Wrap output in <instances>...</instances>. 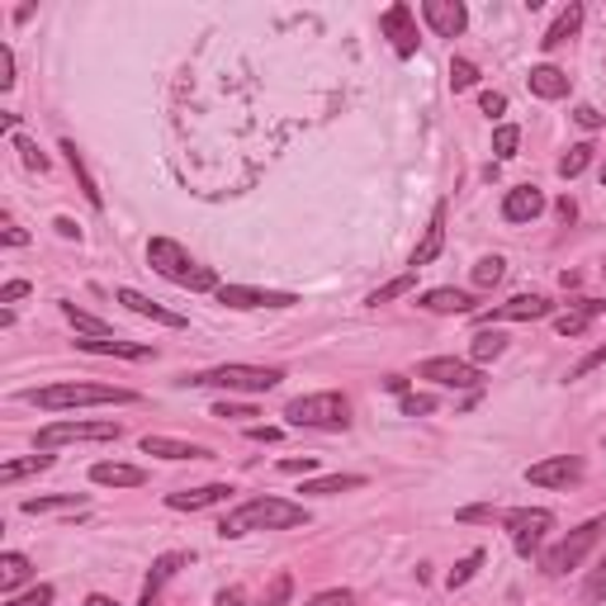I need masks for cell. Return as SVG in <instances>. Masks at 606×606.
Here are the masks:
<instances>
[{
    "label": "cell",
    "instance_id": "cell-1",
    "mask_svg": "<svg viewBox=\"0 0 606 606\" xmlns=\"http://www.w3.org/2000/svg\"><path fill=\"white\" fill-rule=\"evenodd\" d=\"M294 526H309V512L299 502H284V498H251L242 507H232L223 517L218 535L223 540H237V535H251V531H294Z\"/></svg>",
    "mask_w": 606,
    "mask_h": 606
},
{
    "label": "cell",
    "instance_id": "cell-2",
    "mask_svg": "<svg viewBox=\"0 0 606 606\" xmlns=\"http://www.w3.org/2000/svg\"><path fill=\"white\" fill-rule=\"evenodd\" d=\"M148 266H152L162 280L181 284V290H195V294L218 290V275H214V270L199 266L181 242H171V237H152V242H148Z\"/></svg>",
    "mask_w": 606,
    "mask_h": 606
},
{
    "label": "cell",
    "instance_id": "cell-3",
    "mask_svg": "<svg viewBox=\"0 0 606 606\" xmlns=\"http://www.w3.org/2000/svg\"><path fill=\"white\" fill-rule=\"evenodd\" d=\"M24 403H34L43 412H62V408L138 403V393L133 389H119V385H47V389H24Z\"/></svg>",
    "mask_w": 606,
    "mask_h": 606
},
{
    "label": "cell",
    "instance_id": "cell-4",
    "mask_svg": "<svg viewBox=\"0 0 606 606\" xmlns=\"http://www.w3.org/2000/svg\"><path fill=\"white\" fill-rule=\"evenodd\" d=\"M284 379V370L275 365H218V370H204V375H190L181 385L190 389H228V393H270Z\"/></svg>",
    "mask_w": 606,
    "mask_h": 606
},
{
    "label": "cell",
    "instance_id": "cell-5",
    "mask_svg": "<svg viewBox=\"0 0 606 606\" xmlns=\"http://www.w3.org/2000/svg\"><path fill=\"white\" fill-rule=\"evenodd\" d=\"M284 418H290V426H309V432H346V426H350V403H346V393H337V389L303 393V398H294V403L284 408Z\"/></svg>",
    "mask_w": 606,
    "mask_h": 606
},
{
    "label": "cell",
    "instance_id": "cell-6",
    "mask_svg": "<svg viewBox=\"0 0 606 606\" xmlns=\"http://www.w3.org/2000/svg\"><path fill=\"white\" fill-rule=\"evenodd\" d=\"M602 535H606V517H593V521H583L578 531H569L560 545H550L545 554H540V569L550 573V578H564L569 569H578L587 554H593L602 545Z\"/></svg>",
    "mask_w": 606,
    "mask_h": 606
},
{
    "label": "cell",
    "instance_id": "cell-7",
    "mask_svg": "<svg viewBox=\"0 0 606 606\" xmlns=\"http://www.w3.org/2000/svg\"><path fill=\"white\" fill-rule=\"evenodd\" d=\"M502 526L512 531V545H517L521 560H531V554H540V545H545L554 517L545 507H517V512H502Z\"/></svg>",
    "mask_w": 606,
    "mask_h": 606
},
{
    "label": "cell",
    "instance_id": "cell-8",
    "mask_svg": "<svg viewBox=\"0 0 606 606\" xmlns=\"http://www.w3.org/2000/svg\"><path fill=\"white\" fill-rule=\"evenodd\" d=\"M123 426L119 422H53L39 432V445L53 451V445H72V441H119Z\"/></svg>",
    "mask_w": 606,
    "mask_h": 606
},
{
    "label": "cell",
    "instance_id": "cell-9",
    "mask_svg": "<svg viewBox=\"0 0 606 606\" xmlns=\"http://www.w3.org/2000/svg\"><path fill=\"white\" fill-rule=\"evenodd\" d=\"M554 303L545 294H517L507 303H493L488 313H478V327H493V323H535V317H550Z\"/></svg>",
    "mask_w": 606,
    "mask_h": 606
},
{
    "label": "cell",
    "instance_id": "cell-10",
    "mask_svg": "<svg viewBox=\"0 0 606 606\" xmlns=\"http://www.w3.org/2000/svg\"><path fill=\"white\" fill-rule=\"evenodd\" d=\"M422 379H432V385L441 389H478L484 385V375H478V365L469 360H455V356H432V360H422Z\"/></svg>",
    "mask_w": 606,
    "mask_h": 606
},
{
    "label": "cell",
    "instance_id": "cell-11",
    "mask_svg": "<svg viewBox=\"0 0 606 606\" xmlns=\"http://www.w3.org/2000/svg\"><path fill=\"white\" fill-rule=\"evenodd\" d=\"M218 303L223 309H294V294H284V290H251V284H218Z\"/></svg>",
    "mask_w": 606,
    "mask_h": 606
},
{
    "label": "cell",
    "instance_id": "cell-12",
    "mask_svg": "<svg viewBox=\"0 0 606 606\" xmlns=\"http://www.w3.org/2000/svg\"><path fill=\"white\" fill-rule=\"evenodd\" d=\"M578 478H583L578 455H550L526 469V484H535V488H569V484H578Z\"/></svg>",
    "mask_w": 606,
    "mask_h": 606
},
{
    "label": "cell",
    "instance_id": "cell-13",
    "mask_svg": "<svg viewBox=\"0 0 606 606\" xmlns=\"http://www.w3.org/2000/svg\"><path fill=\"white\" fill-rule=\"evenodd\" d=\"M422 20L432 24L436 39H459L469 29V10L459 0H422Z\"/></svg>",
    "mask_w": 606,
    "mask_h": 606
},
{
    "label": "cell",
    "instance_id": "cell-14",
    "mask_svg": "<svg viewBox=\"0 0 606 606\" xmlns=\"http://www.w3.org/2000/svg\"><path fill=\"white\" fill-rule=\"evenodd\" d=\"M379 29L393 39V53L398 57H412L418 53V24H412V10L408 6H389L379 14Z\"/></svg>",
    "mask_w": 606,
    "mask_h": 606
},
{
    "label": "cell",
    "instance_id": "cell-15",
    "mask_svg": "<svg viewBox=\"0 0 606 606\" xmlns=\"http://www.w3.org/2000/svg\"><path fill=\"white\" fill-rule=\"evenodd\" d=\"M228 498H232L228 484H204V488L166 493V507H175V512H204V507H218V502H228Z\"/></svg>",
    "mask_w": 606,
    "mask_h": 606
},
{
    "label": "cell",
    "instance_id": "cell-16",
    "mask_svg": "<svg viewBox=\"0 0 606 606\" xmlns=\"http://www.w3.org/2000/svg\"><path fill=\"white\" fill-rule=\"evenodd\" d=\"M545 214V195H540L535 185H517V190H507V199H502V218L507 223H531Z\"/></svg>",
    "mask_w": 606,
    "mask_h": 606
},
{
    "label": "cell",
    "instance_id": "cell-17",
    "mask_svg": "<svg viewBox=\"0 0 606 606\" xmlns=\"http://www.w3.org/2000/svg\"><path fill=\"white\" fill-rule=\"evenodd\" d=\"M441 247H445V204H436V209H432V223H426L422 242H418V247H412V257H408V266H412V270L432 266V261L441 257Z\"/></svg>",
    "mask_w": 606,
    "mask_h": 606
},
{
    "label": "cell",
    "instance_id": "cell-18",
    "mask_svg": "<svg viewBox=\"0 0 606 606\" xmlns=\"http://www.w3.org/2000/svg\"><path fill=\"white\" fill-rule=\"evenodd\" d=\"M115 299H119L129 313H138V317H152V323H162V327H185V317H181V313L162 309V303H152L148 294H138V290H115Z\"/></svg>",
    "mask_w": 606,
    "mask_h": 606
},
{
    "label": "cell",
    "instance_id": "cell-19",
    "mask_svg": "<svg viewBox=\"0 0 606 606\" xmlns=\"http://www.w3.org/2000/svg\"><path fill=\"white\" fill-rule=\"evenodd\" d=\"M597 313H606V303H597V299H578V303H569V313L554 317V332H560V337H583L587 323H593Z\"/></svg>",
    "mask_w": 606,
    "mask_h": 606
},
{
    "label": "cell",
    "instance_id": "cell-20",
    "mask_svg": "<svg viewBox=\"0 0 606 606\" xmlns=\"http://www.w3.org/2000/svg\"><path fill=\"white\" fill-rule=\"evenodd\" d=\"M181 564H185V554H162V560L152 564V573H148V583H142V597H138V606H156V597H162V587L181 573Z\"/></svg>",
    "mask_w": 606,
    "mask_h": 606
},
{
    "label": "cell",
    "instance_id": "cell-21",
    "mask_svg": "<svg viewBox=\"0 0 606 606\" xmlns=\"http://www.w3.org/2000/svg\"><path fill=\"white\" fill-rule=\"evenodd\" d=\"M90 478L100 488H142L148 484V474H142L138 465H115V459H100V465L90 469Z\"/></svg>",
    "mask_w": 606,
    "mask_h": 606
},
{
    "label": "cell",
    "instance_id": "cell-22",
    "mask_svg": "<svg viewBox=\"0 0 606 606\" xmlns=\"http://www.w3.org/2000/svg\"><path fill=\"white\" fill-rule=\"evenodd\" d=\"M142 455H162V459H209L204 445L175 441V436H142Z\"/></svg>",
    "mask_w": 606,
    "mask_h": 606
},
{
    "label": "cell",
    "instance_id": "cell-23",
    "mask_svg": "<svg viewBox=\"0 0 606 606\" xmlns=\"http://www.w3.org/2000/svg\"><path fill=\"white\" fill-rule=\"evenodd\" d=\"M422 309L426 313H474L478 303H474V294H465V290H451V284H445V290H426L422 294Z\"/></svg>",
    "mask_w": 606,
    "mask_h": 606
},
{
    "label": "cell",
    "instance_id": "cell-24",
    "mask_svg": "<svg viewBox=\"0 0 606 606\" xmlns=\"http://www.w3.org/2000/svg\"><path fill=\"white\" fill-rule=\"evenodd\" d=\"M365 488V474H327V478H309L299 493H309V498H337V493H356Z\"/></svg>",
    "mask_w": 606,
    "mask_h": 606
},
{
    "label": "cell",
    "instance_id": "cell-25",
    "mask_svg": "<svg viewBox=\"0 0 606 606\" xmlns=\"http://www.w3.org/2000/svg\"><path fill=\"white\" fill-rule=\"evenodd\" d=\"M82 350H90V356H123V360H148L156 356L152 346H138V342H109V337H86V342H76Z\"/></svg>",
    "mask_w": 606,
    "mask_h": 606
},
{
    "label": "cell",
    "instance_id": "cell-26",
    "mask_svg": "<svg viewBox=\"0 0 606 606\" xmlns=\"http://www.w3.org/2000/svg\"><path fill=\"white\" fill-rule=\"evenodd\" d=\"M531 95H540V100H564L569 95V76L560 67H531Z\"/></svg>",
    "mask_w": 606,
    "mask_h": 606
},
{
    "label": "cell",
    "instance_id": "cell-27",
    "mask_svg": "<svg viewBox=\"0 0 606 606\" xmlns=\"http://www.w3.org/2000/svg\"><path fill=\"white\" fill-rule=\"evenodd\" d=\"M583 29V6H569L560 20H554L550 29H545V39H540V47H545V53H554V47H564L573 34H578Z\"/></svg>",
    "mask_w": 606,
    "mask_h": 606
},
{
    "label": "cell",
    "instance_id": "cell-28",
    "mask_svg": "<svg viewBox=\"0 0 606 606\" xmlns=\"http://www.w3.org/2000/svg\"><path fill=\"white\" fill-rule=\"evenodd\" d=\"M507 350V337L498 327H478L474 337H469V356H474V365H488V360H498Z\"/></svg>",
    "mask_w": 606,
    "mask_h": 606
},
{
    "label": "cell",
    "instance_id": "cell-29",
    "mask_svg": "<svg viewBox=\"0 0 606 606\" xmlns=\"http://www.w3.org/2000/svg\"><path fill=\"white\" fill-rule=\"evenodd\" d=\"M86 507L82 493H47V498H24V512L29 517H43V512H76Z\"/></svg>",
    "mask_w": 606,
    "mask_h": 606
},
{
    "label": "cell",
    "instance_id": "cell-30",
    "mask_svg": "<svg viewBox=\"0 0 606 606\" xmlns=\"http://www.w3.org/2000/svg\"><path fill=\"white\" fill-rule=\"evenodd\" d=\"M62 152H67V166H72V175H76V181H82V190H86V199L95 204V209H100V185H95V175L86 171V162H82V152H76V142H62Z\"/></svg>",
    "mask_w": 606,
    "mask_h": 606
},
{
    "label": "cell",
    "instance_id": "cell-31",
    "mask_svg": "<svg viewBox=\"0 0 606 606\" xmlns=\"http://www.w3.org/2000/svg\"><path fill=\"white\" fill-rule=\"evenodd\" d=\"M29 578V560L20 550H6L0 554V587H6V593H14V587H20Z\"/></svg>",
    "mask_w": 606,
    "mask_h": 606
},
{
    "label": "cell",
    "instance_id": "cell-32",
    "mask_svg": "<svg viewBox=\"0 0 606 606\" xmlns=\"http://www.w3.org/2000/svg\"><path fill=\"white\" fill-rule=\"evenodd\" d=\"M53 465V455H29V459H10V465H0V484H20L24 474H39V469H47Z\"/></svg>",
    "mask_w": 606,
    "mask_h": 606
},
{
    "label": "cell",
    "instance_id": "cell-33",
    "mask_svg": "<svg viewBox=\"0 0 606 606\" xmlns=\"http://www.w3.org/2000/svg\"><path fill=\"white\" fill-rule=\"evenodd\" d=\"M593 142H573V148L560 156V175H564V181H573V175H583L587 171V162H593Z\"/></svg>",
    "mask_w": 606,
    "mask_h": 606
},
{
    "label": "cell",
    "instance_id": "cell-34",
    "mask_svg": "<svg viewBox=\"0 0 606 606\" xmlns=\"http://www.w3.org/2000/svg\"><path fill=\"white\" fill-rule=\"evenodd\" d=\"M412 284H418V270H408V275H398V280H389V284H379V290H375L370 299H365V303H370V309H379V303H389V299H403V294L412 290Z\"/></svg>",
    "mask_w": 606,
    "mask_h": 606
},
{
    "label": "cell",
    "instance_id": "cell-35",
    "mask_svg": "<svg viewBox=\"0 0 606 606\" xmlns=\"http://www.w3.org/2000/svg\"><path fill=\"white\" fill-rule=\"evenodd\" d=\"M62 313H67V323H72L76 332H86V337H109V323H100V317L82 313L76 303H62Z\"/></svg>",
    "mask_w": 606,
    "mask_h": 606
},
{
    "label": "cell",
    "instance_id": "cell-36",
    "mask_svg": "<svg viewBox=\"0 0 606 606\" xmlns=\"http://www.w3.org/2000/svg\"><path fill=\"white\" fill-rule=\"evenodd\" d=\"M502 275H507V261L502 257H484L474 266V284L478 290H493V284H502Z\"/></svg>",
    "mask_w": 606,
    "mask_h": 606
},
{
    "label": "cell",
    "instance_id": "cell-37",
    "mask_svg": "<svg viewBox=\"0 0 606 606\" xmlns=\"http://www.w3.org/2000/svg\"><path fill=\"white\" fill-rule=\"evenodd\" d=\"M517 142H521V129H517V123H502V129L493 133V152L507 162V156H517Z\"/></svg>",
    "mask_w": 606,
    "mask_h": 606
},
{
    "label": "cell",
    "instance_id": "cell-38",
    "mask_svg": "<svg viewBox=\"0 0 606 606\" xmlns=\"http://www.w3.org/2000/svg\"><path fill=\"white\" fill-rule=\"evenodd\" d=\"M478 564H484V554H478V550H474V554H465V560H459L451 573H445V583H451V587H465V583L474 578V573H478Z\"/></svg>",
    "mask_w": 606,
    "mask_h": 606
},
{
    "label": "cell",
    "instance_id": "cell-39",
    "mask_svg": "<svg viewBox=\"0 0 606 606\" xmlns=\"http://www.w3.org/2000/svg\"><path fill=\"white\" fill-rule=\"evenodd\" d=\"M451 86H455V90L478 86V67H474V62H465V57H455V62H451Z\"/></svg>",
    "mask_w": 606,
    "mask_h": 606
},
{
    "label": "cell",
    "instance_id": "cell-40",
    "mask_svg": "<svg viewBox=\"0 0 606 606\" xmlns=\"http://www.w3.org/2000/svg\"><path fill=\"white\" fill-rule=\"evenodd\" d=\"M583 597H587V602H606V554H602V564H597L593 573H587Z\"/></svg>",
    "mask_w": 606,
    "mask_h": 606
},
{
    "label": "cell",
    "instance_id": "cell-41",
    "mask_svg": "<svg viewBox=\"0 0 606 606\" xmlns=\"http://www.w3.org/2000/svg\"><path fill=\"white\" fill-rule=\"evenodd\" d=\"M6 606H53V587H47V583H39V587H29L24 597H10Z\"/></svg>",
    "mask_w": 606,
    "mask_h": 606
},
{
    "label": "cell",
    "instance_id": "cell-42",
    "mask_svg": "<svg viewBox=\"0 0 606 606\" xmlns=\"http://www.w3.org/2000/svg\"><path fill=\"white\" fill-rule=\"evenodd\" d=\"M14 148H20V156H24V166H29V171H47V156H43V152H39L29 138L14 133Z\"/></svg>",
    "mask_w": 606,
    "mask_h": 606
},
{
    "label": "cell",
    "instance_id": "cell-43",
    "mask_svg": "<svg viewBox=\"0 0 606 606\" xmlns=\"http://www.w3.org/2000/svg\"><path fill=\"white\" fill-rule=\"evenodd\" d=\"M290 587H294V583H290V573H280V578L270 583V593H266L261 606H284V602H290Z\"/></svg>",
    "mask_w": 606,
    "mask_h": 606
},
{
    "label": "cell",
    "instance_id": "cell-44",
    "mask_svg": "<svg viewBox=\"0 0 606 606\" xmlns=\"http://www.w3.org/2000/svg\"><path fill=\"white\" fill-rule=\"evenodd\" d=\"M436 403L426 393H403V418H422V412H432Z\"/></svg>",
    "mask_w": 606,
    "mask_h": 606
},
{
    "label": "cell",
    "instance_id": "cell-45",
    "mask_svg": "<svg viewBox=\"0 0 606 606\" xmlns=\"http://www.w3.org/2000/svg\"><path fill=\"white\" fill-rule=\"evenodd\" d=\"M309 606H356V593H342V587H332V593H317Z\"/></svg>",
    "mask_w": 606,
    "mask_h": 606
},
{
    "label": "cell",
    "instance_id": "cell-46",
    "mask_svg": "<svg viewBox=\"0 0 606 606\" xmlns=\"http://www.w3.org/2000/svg\"><path fill=\"white\" fill-rule=\"evenodd\" d=\"M602 360H606V342H602V346L593 350V356H583L578 365H573V370H569V379H583L587 370H597V365H602Z\"/></svg>",
    "mask_w": 606,
    "mask_h": 606
},
{
    "label": "cell",
    "instance_id": "cell-47",
    "mask_svg": "<svg viewBox=\"0 0 606 606\" xmlns=\"http://www.w3.org/2000/svg\"><path fill=\"white\" fill-rule=\"evenodd\" d=\"M10 86H14V53L0 43V90H10Z\"/></svg>",
    "mask_w": 606,
    "mask_h": 606
},
{
    "label": "cell",
    "instance_id": "cell-48",
    "mask_svg": "<svg viewBox=\"0 0 606 606\" xmlns=\"http://www.w3.org/2000/svg\"><path fill=\"white\" fill-rule=\"evenodd\" d=\"M214 418H232V422H242V418H257V408H247V403H218V408H214Z\"/></svg>",
    "mask_w": 606,
    "mask_h": 606
},
{
    "label": "cell",
    "instance_id": "cell-49",
    "mask_svg": "<svg viewBox=\"0 0 606 606\" xmlns=\"http://www.w3.org/2000/svg\"><path fill=\"white\" fill-rule=\"evenodd\" d=\"M478 105H484V115H488V119H498L502 109H507V95H498V90H484V100H478Z\"/></svg>",
    "mask_w": 606,
    "mask_h": 606
},
{
    "label": "cell",
    "instance_id": "cell-50",
    "mask_svg": "<svg viewBox=\"0 0 606 606\" xmlns=\"http://www.w3.org/2000/svg\"><path fill=\"white\" fill-rule=\"evenodd\" d=\"M459 521H502V512H498V507H465Z\"/></svg>",
    "mask_w": 606,
    "mask_h": 606
},
{
    "label": "cell",
    "instance_id": "cell-51",
    "mask_svg": "<svg viewBox=\"0 0 606 606\" xmlns=\"http://www.w3.org/2000/svg\"><path fill=\"white\" fill-rule=\"evenodd\" d=\"M573 119H578L583 129H602V115H597L593 105H578V109H573Z\"/></svg>",
    "mask_w": 606,
    "mask_h": 606
},
{
    "label": "cell",
    "instance_id": "cell-52",
    "mask_svg": "<svg viewBox=\"0 0 606 606\" xmlns=\"http://www.w3.org/2000/svg\"><path fill=\"white\" fill-rule=\"evenodd\" d=\"M29 294V280H10L6 290H0V303H14V299H24Z\"/></svg>",
    "mask_w": 606,
    "mask_h": 606
},
{
    "label": "cell",
    "instance_id": "cell-53",
    "mask_svg": "<svg viewBox=\"0 0 606 606\" xmlns=\"http://www.w3.org/2000/svg\"><path fill=\"white\" fill-rule=\"evenodd\" d=\"M313 465H317L313 455H303V459H280V469H284V474H309Z\"/></svg>",
    "mask_w": 606,
    "mask_h": 606
},
{
    "label": "cell",
    "instance_id": "cell-54",
    "mask_svg": "<svg viewBox=\"0 0 606 606\" xmlns=\"http://www.w3.org/2000/svg\"><path fill=\"white\" fill-rule=\"evenodd\" d=\"M24 242H29V232L14 228V223H6V247H24Z\"/></svg>",
    "mask_w": 606,
    "mask_h": 606
},
{
    "label": "cell",
    "instance_id": "cell-55",
    "mask_svg": "<svg viewBox=\"0 0 606 606\" xmlns=\"http://www.w3.org/2000/svg\"><path fill=\"white\" fill-rule=\"evenodd\" d=\"M251 441H280V426H251Z\"/></svg>",
    "mask_w": 606,
    "mask_h": 606
},
{
    "label": "cell",
    "instance_id": "cell-56",
    "mask_svg": "<svg viewBox=\"0 0 606 606\" xmlns=\"http://www.w3.org/2000/svg\"><path fill=\"white\" fill-rule=\"evenodd\" d=\"M218 606H242V593H237V587L232 593H218Z\"/></svg>",
    "mask_w": 606,
    "mask_h": 606
},
{
    "label": "cell",
    "instance_id": "cell-57",
    "mask_svg": "<svg viewBox=\"0 0 606 606\" xmlns=\"http://www.w3.org/2000/svg\"><path fill=\"white\" fill-rule=\"evenodd\" d=\"M385 389H389V393H403V389H408V379H398V375H389V379H385Z\"/></svg>",
    "mask_w": 606,
    "mask_h": 606
},
{
    "label": "cell",
    "instance_id": "cell-58",
    "mask_svg": "<svg viewBox=\"0 0 606 606\" xmlns=\"http://www.w3.org/2000/svg\"><path fill=\"white\" fill-rule=\"evenodd\" d=\"M573 214H578V209H573V199H560V218L573 223Z\"/></svg>",
    "mask_w": 606,
    "mask_h": 606
},
{
    "label": "cell",
    "instance_id": "cell-59",
    "mask_svg": "<svg viewBox=\"0 0 606 606\" xmlns=\"http://www.w3.org/2000/svg\"><path fill=\"white\" fill-rule=\"evenodd\" d=\"M86 606H119V602H109V597H100V593H95V597H86Z\"/></svg>",
    "mask_w": 606,
    "mask_h": 606
},
{
    "label": "cell",
    "instance_id": "cell-60",
    "mask_svg": "<svg viewBox=\"0 0 606 606\" xmlns=\"http://www.w3.org/2000/svg\"><path fill=\"white\" fill-rule=\"evenodd\" d=\"M602 185H606V166H602Z\"/></svg>",
    "mask_w": 606,
    "mask_h": 606
},
{
    "label": "cell",
    "instance_id": "cell-61",
    "mask_svg": "<svg viewBox=\"0 0 606 606\" xmlns=\"http://www.w3.org/2000/svg\"><path fill=\"white\" fill-rule=\"evenodd\" d=\"M602 275H606V266H602Z\"/></svg>",
    "mask_w": 606,
    "mask_h": 606
}]
</instances>
